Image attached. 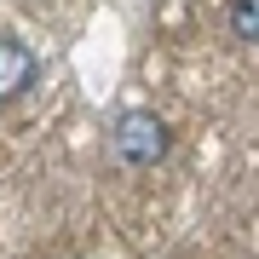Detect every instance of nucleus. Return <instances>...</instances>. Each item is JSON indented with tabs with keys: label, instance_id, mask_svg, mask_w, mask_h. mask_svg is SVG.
Here are the masks:
<instances>
[{
	"label": "nucleus",
	"instance_id": "nucleus-3",
	"mask_svg": "<svg viewBox=\"0 0 259 259\" xmlns=\"http://www.w3.org/2000/svg\"><path fill=\"white\" fill-rule=\"evenodd\" d=\"M231 29H236V40H253L259 35V0H236V6H231Z\"/></svg>",
	"mask_w": 259,
	"mask_h": 259
},
{
	"label": "nucleus",
	"instance_id": "nucleus-1",
	"mask_svg": "<svg viewBox=\"0 0 259 259\" xmlns=\"http://www.w3.org/2000/svg\"><path fill=\"white\" fill-rule=\"evenodd\" d=\"M115 156L133 161V167L161 161V156H167V127H161V115H150V110H127V115L115 121Z\"/></svg>",
	"mask_w": 259,
	"mask_h": 259
},
{
	"label": "nucleus",
	"instance_id": "nucleus-2",
	"mask_svg": "<svg viewBox=\"0 0 259 259\" xmlns=\"http://www.w3.org/2000/svg\"><path fill=\"white\" fill-rule=\"evenodd\" d=\"M29 81H35V58H29V47H18V40H0V98L23 93Z\"/></svg>",
	"mask_w": 259,
	"mask_h": 259
}]
</instances>
